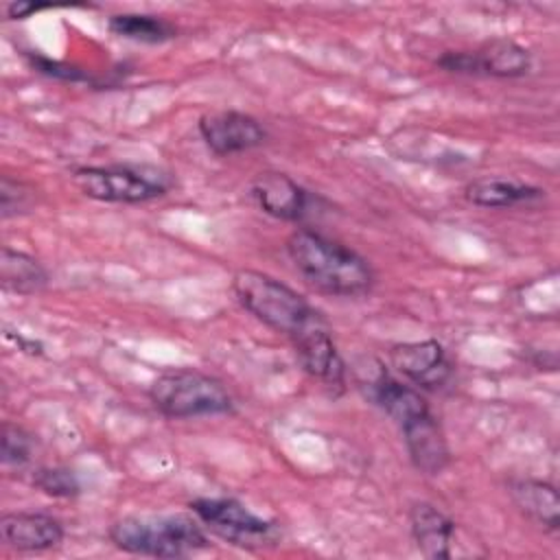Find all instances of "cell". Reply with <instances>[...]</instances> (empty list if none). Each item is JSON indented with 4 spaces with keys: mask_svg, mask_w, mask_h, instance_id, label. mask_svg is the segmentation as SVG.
<instances>
[{
    "mask_svg": "<svg viewBox=\"0 0 560 560\" xmlns=\"http://www.w3.org/2000/svg\"><path fill=\"white\" fill-rule=\"evenodd\" d=\"M232 289L245 311H249L265 326L291 339L324 322V317L298 291L269 273L238 269L232 278Z\"/></svg>",
    "mask_w": 560,
    "mask_h": 560,
    "instance_id": "cell-3",
    "label": "cell"
},
{
    "mask_svg": "<svg viewBox=\"0 0 560 560\" xmlns=\"http://www.w3.org/2000/svg\"><path fill=\"white\" fill-rule=\"evenodd\" d=\"M109 540L133 556L186 558L210 547L199 518L186 514H136L109 527Z\"/></svg>",
    "mask_w": 560,
    "mask_h": 560,
    "instance_id": "cell-2",
    "label": "cell"
},
{
    "mask_svg": "<svg viewBox=\"0 0 560 560\" xmlns=\"http://www.w3.org/2000/svg\"><path fill=\"white\" fill-rule=\"evenodd\" d=\"M435 63L453 74L479 77V61L475 50H446L435 59Z\"/></svg>",
    "mask_w": 560,
    "mask_h": 560,
    "instance_id": "cell-24",
    "label": "cell"
},
{
    "mask_svg": "<svg viewBox=\"0 0 560 560\" xmlns=\"http://www.w3.org/2000/svg\"><path fill=\"white\" fill-rule=\"evenodd\" d=\"M545 195L538 186L505 177H479L466 186V199L481 208H512L536 201Z\"/></svg>",
    "mask_w": 560,
    "mask_h": 560,
    "instance_id": "cell-15",
    "label": "cell"
},
{
    "mask_svg": "<svg viewBox=\"0 0 560 560\" xmlns=\"http://www.w3.org/2000/svg\"><path fill=\"white\" fill-rule=\"evenodd\" d=\"M372 396L376 405L396 422V427H402L405 422L431 411L424 396L416 387L400 383L387 374L374 381Z\"/></svg>",
    "mask_w": 560,
    "mask_h": 560,
    "instance_id": "cell-17",
    "label": "cell"
},
{
    "mask_svg": "<svg viewBox=\"0 0 560 560\" xmlns=\"http://www.w3.org/2000/svg\"><path fill=\"white\" fill-rule=\"evenodd\" d=\"M33 459V435L20 424H2V464L22 468Z\"/></svg>",
    "mask_w": 560,
    "mask_h": 560,
    "instance_id": "cell-21",
    "label": "cell"
},
{
    "mask_svg": "<svg viewBox=\"0 0 560 560\" xmlns=\"http://www.w3.org/2000/svg\"><path fill=\"white\" fill-rule=\"evenodd\" d=\"M398 429L402 433L407 453L420 472L440 475L448 466L451 451L440 422L431 411L405 422Z\"/></svg>",
    "mask_w": 560,
    "mask_h": 560,
    "instance_id": "cell-12",
    "label": "cell"
},
{
    "mask_svg": "<svg viewBox=\"0 0 560 560\" xmlns=\"http://www.w3.org/2000/svg\"><path fill=\"white\" fill-rule=\"evenodd\" d=\"M26 57H28L31 68L46 74V77L63 79V81H92L90 72L81 70L77 66L63 63V61H57V59H50V57H44V55H37V52H28Z\"/></svg>",
    "mask_w": 560,
    "mask_h": 560,
    "instance_id": "cell-23",
    "label": "cell"
},
{
    "mask_svg": "<svg viewBox=\"0 0 560 560\" xmlns=\"http://www.w3.org/2000/svg\"><path fill=\"white\" fill-rule=\"evenodd\" d=\"M28 206H31V188L26 184L4 175L2 184H0V214H2V219L26 212Z\"/></svg>",
    "mask_w": 560,
    "mask_h": 560,
    "instance_id": "cell-22",
    "label": "cell"
},
{
    "mask_svg": "<svg viewBox=\"0 0 560 560\" xmlns=\"http://www.w3.org/2000/svg\"><path fill=\"white\" fill-rule=\"evenodd\" d=\"M389 359L396 372L420 389H440L453 374V363L435 339L396 343Z\"/></svg>",
    "mask_w": 560,
    "mask_h": 560,
    "instance_id": "cell-8",
    "label": "cell"
},
{
    "mask_svg": "<svg viewBox=\"0 0 560 560\" xmlns=\"http://www.w3.org/2000/svg\"><path fill=\"white\" fill-rule=\"evenodd\" d=\"M190 510L212 534L236 547L258 549L276 545L280 538V529L273 521L254 514L236 499L201 497L190 501Z\"/></svg>",
    "mask_w": 560,
    "mask_h": 560,
    "instance_id": "cell-6",
    "label": "cell"
},
{
    "mask_svg": "<svg viewBox=\"0 0 560 560\" xmlns=\"http://www.w3.org/2000/svg\"><path fill=\"white\" fill-rule=\"evenodd\" d=\"M249 195L265 214L280 221H300L308 212V190L278 171L256 175L249 186Z\"/></svg>",
    "mask_w": 560,
    "mask_h": 560,
    "instance_id": "cell-10",
    "label": "cell"
},
{
    "mask_svg": "<svg viewBox=\"0 0 560 560\" xmlns=\"http://www.w3.org/2000/svg\"><path fill=\"white\" fill-rule=\"evenodd\" d=\"M107 26L114 35L142 44H162L177 35V28L171 22L147 13H118L109 18Z\"/></svg>",
    "mask_w": 560,
    "mask_h": 560,
    "instance_id": "cell-19",
    "label": "cell"
},
{
    "mask_svg": "<svg viewBox=\"0 0 560 560\" xmlns=\"http://www.w3.org/2000/svg\"><path fill=\"white\" fill-rule=\"evenodd\" d=\"M508 492L521 514H525L529 521H534L536 525L549 532H558L560 499H558V490L551 483L534 477H516V479H510Z\"/></svg>",
    "mask_w": 560,
    "mask_h": 560,
    "instance_id": "cell-14",
    "label": "cell"
},
{
    "mask_svg": "<svg viewBox=\"0 0 560 560\" xmlns=\"http://www.w3.org/2000/svg\"><path fill=\"white\" fill-rule=\"evenodd\" d=\"M50 4H37V2H9L4 7V13L9 20H22L28 18L31 13H37L42 9H48Z\"/></svg>",
    "mask_w": 560,
    "mask_h": 560,
    "instance_id": "cell-25",
    "label": "cell"
},
{
    "mask_svg": "<svg viewBox=\"0 0 560 560\" xmlns=\"http://www.w3.org/2000/svg\"><path fill=\"white\" fill-rule=\"evenodd\" d=\"M0 536L15 551H46L63 540V525L46 512H4Z\"/></svg>",
    "mask_w": 560,
    "mask_h": 560,
    "instance_id": "cell-11",
    "label": "cell"
},
{
    "mask_svg": "<svg viewBox=\"0 0 560 560\" xmlns=\"http://www.w3.org/2000/svg\"><path fill=\"white\" fill-rule=\"evenodd\" d=\"M295 354L306 374L324 383L326 387H343L346 363L330 337L326 322L315 324L293 337Z\"/></svg>",
    "mask_w": 560,
    "mask_h": 560,
    "instance_id": "cell-9",
    "label": "cell"
},
{
    "mask_svg": "<svg viewBox=\"0 0 560 560\" xmlns=\"http://www.w3.org/2000/svg\"><path fill=\"white\" fill-rule=\"evenodd\" d=\"M33 486L48 497L70 499L81 492V481L74 470L66 466H42L33 472Z\"/></svg>",
    "mask_w": 560,
    "mask_h": 560,
    "instance_id": "cell-20",
    "label": "cell"
},
{
    "mask_svg": "<svg viewBox=\"0 0 560 560\" xmlns=\"http://www.w3.org/2000/svg\"><path fill=\"white\" fill-rule=\"evenodd\" d=\"M0 284L4 291L18 293V295H31L42 291L48 284V271L37 258L11 247H2Z\"/></svg>",
    "mask_w": 560,
    "mask_h": 560,
    "instance_id": "cell-18",
    "label": "cell"
},
{
    "mask_svg": "<svg viewBox=\"0 0 560 560\" xmlns=\"http://www.w3.org/2000/svg\"><path fill=\"white\" fill-rule=\"evenodd\" d=\"M149 398L166 418H201L234 411V398L228 387L219 378L190 368L160 374L149 387Z\"/></svg>",
    "mask_w": 560,
    "mask_h": 560,
    "instance_id": "cell-4",
    "label": "cell"
},
{
    "mask_svg": "<svg viewBox=\"0 0 560 560\" xmlns=\"http://www.w3.org/2000/svg\"><path fill=\"white\" fill-rule=\"evenodd\" d=\"M477 52L479 74L497 79L525 77L532 70V55L527 48L508 37L486 42Z\"/></svg>",
    "mask_w": 560,
    "mask_h": 560,
    "instance_id": "cell-16",
    "label": "cell"
},
{
    "mask_svg": "<svg viewBox=\"0 0 560 560\" xmlns=\"http://www.w3.org/2000/svg\"><path fill=\"white\" fill-rule=\"evenodd\" d=\"M287 254L295 271L315 291L357 298L374 287L372 265L354 249L313 230H295L287 238Z\"/></svg>",
    "mask_w": 560,
    "mask_h": 560,
    "instance_id": "cell-1",
    "label": "cell"
},
{
    "mask_svg": "<svg viewBox=\"0 0 560 560\" xmlns=\"http://www.w3.org/2000/svg\"><path fill=\"white\" fill-rule=\"evenodd\" d=\"M199 133L208 149L217 155L243 153L260 147L267 140L262 122L245 112L221 109L199 118Z\"/></svg>",
    "mask_w": 560,
    "mask_h": 560,
    "instance_id": "cell-7",
    "label": "cell"
},
{
    "mask_svg": "<svg viewBox=\"0 0 560 560\" xmlns=\"http://www.w3.org/2000/svg\"><path fill=\"white\" fill-rule=\"evenodd\" d=\"M409 527H411L416 547L424 558H431V560L451 558L455 523L438 505L429 501H416L409 510Z\"/></svg>",
    "mask_w": 560,
    "mask_h": 560,
    "instance_id": "cell-13",
    "label": "cell"
},
{
    "mask_svg": "<svg viewBox=\"0 0 560 560\" xmlns=\"http://www.w3.org/2000/svg\"><path fill=\"white\" fill-rule=\"evenodd\" d=\"M72 182L85 197L105 203H144L173 186L171 173L153 164L81 166L72 173Z\"/></svg>",
    "mask_w": 560,
    "mask_h": 560,
    "instance_id": "cell-5",
    "label": "cell"
}]
</instances>
